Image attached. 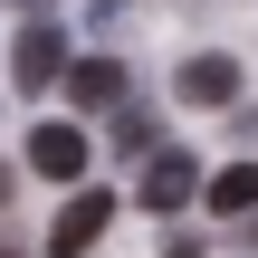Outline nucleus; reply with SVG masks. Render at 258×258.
<instances>
[{"label": "nucleus", "instance_id": "nucleus-10", "mask_svg": "<svg viewBox=\"0 0 258 258\" xmlns=\"http://www.w3.org/2000/svg\"><path fill=\"white\" fill-rule=\"evenodd\" d=\"M10 10H29V19H38V10H48V0H10Z\"/></svg>", "mask_w": 258, "mask_h": 258}, {"label": "nucleus", "instance_id": "nucleus-2", "mask_svg": "<svg viewBox=\"0 0 258 258\" xmlns=\"http://www.w3.org/2000/svg\"><path fill=\"white\" fill-rule=\"evenodd\" d=\"M105 220H115V191H77V201H57V220H48V258H86L105 239Z\"/></svg>", "mask_w": 258, "mask_h": 258}, {"label": "nucleus", "instance_id": "nucleus-1", "mask_svg": "<svg viewBox=\"0 0 258 258\" xmlns=\"http://www.w3.org/2000/svg\"><path fill=\"white\" fill-rule=\"evenodd\" d=\"M57 77H67V29L29 19V29H19V48H10V86H19V96H48Z\"/></svg>", "mask_w": 258, "mask_h": 258}, {"label": "nucleus", "instance_id": "nucleus-6", "mask_svg": "<svg viewBox=\"0 0 258 258\" xmlns=\"http://www.w3.org/2000/svg\"><path fill=\"white\" fill-rule=\"evenodd\" d=\"M172 86H182V105H230V96H239V67H230V57H182Z\"/></svg>", "mask_w": 258, "mask_h": 258}, {"label": "nucleus", "instance_id": "nucleus-5", "mask_svg": "<svg viewBox=\"0 0 258 258\" xmlns=\"http://www.w3.org/2000/svg\"><path fill=\"white\" fill-rule=\"evenodd\" d=\"M29 172L77 191V172H86V134H77V124H38V134H29Z\"/></svg>", "mask_w": 258, "mask_h": 258}, {"label": "nucleus", "instance_id": "nucleus-7", "mask_svg": "<svg viewBox=\"0 0 258 258\" xmlns=\"http://www.w3.org/2000/svg\"><path fill=\"white\" fill-rule=\"evenodd\" d=\"M201 191H211V211H220V220H258V163H230V172H220V182H201Z\"/></svg>", "mask_w": 258, "mask_h": 258}, {"label": "nucleus", "instance_id": "nucleus-8", "mask_svg": "<svg viewBox=\"0 0 258 258\" xmlns=\"http://www.w3.org/2000/svg\"><path fill=\"white\" fill-rule=\"evenodd\" d=\"M115 144H124V153H144V144H153V115H144V105H134V96H124V105H115Z\"/></svg>", "mask_w": 258, "mask_h": 258}, {"label": "nucleus", "instance_id": "nucleus-3", "mask_svg": "<svg viewBox=\"0 0 258 258\" xmlns=\"http://www.w3.org/2000/svg\"><path fill=\"white\" fill-rule=\"evenodd\" d=\"M124 96H134V77H124L115 57H77V67H67V105H77V115H115Z\"/></svg>", "mask_w": 258, "mask_h": 258}, {"label": "nucleus", "instance_id": "nucleus-9", "mask_svg": "<svg viewBox=\"0 0 258 258\" xmlns=\"http://www.w3.org/2000/svg\"><path fill=\"white\" fill-rule=\"evenodd\" d=\"M0 211H10V163H0Z\"/></svg>", "mask_w": 258, "mask_h": 258}, {"label": "nucleus", "instance_id": "nucleus-4", "mask_svg": "<svg viewBox=\"0 0 258 258\" xmlns=\"http://www.w3.org/2000/svg\"><path fill=\"white\" fill-rule=\"evenodd\" d=\"M201 191V163L182 153V144H153V163H144V211H182Z\"/></svg>", "mask_w": 258, "mask_h": 258}]
</instances>
